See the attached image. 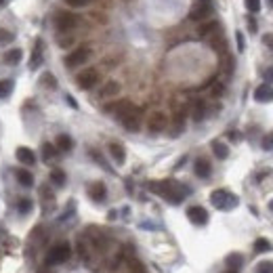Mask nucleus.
Returning <instances> with one entry per match:
<instances>
[{"mask_svg":"<svg viewBox=\"0 0 273 273\" xmlns=\"http://www.w3.org/2000/svg\"><path fill=\"white\" fill-rule=\"evenodd\" d=\"M212 151H214V156L219 160H227L229 158V147L223 141H212Z\"/></svg>","mask_w":273,"mask_h":273,"instance_id":"nucleus-22","label":"nucleus"},{"mask_svg":"<svg viewBox=\"0 0 273 273\" xmlns=\"http://www.w3.org/2000/svg\"><path fill=\"white\" fill-rule=\"evenodd\" d=\"M65 172H63L61 170V168H55V170L51 172V181H53V183L55 185H59V187H63V185H65Z\"/></svg>","mask_w":273,"mask_h":273,"instance_id":"nucleus-27","label":"nucleus"},{"mask_svg":"<svg viewBox=\"0 0 273 273\" xmlns=\"http://www.w3.org/2000/svg\"><path fill=\"white\" fill-rule=\"evenodd\" d=\"M187 219L191 221L193 225H206L208 212H206V208H202V206H189L187 208Z\"/></svg>","mask_w":273,"mask_h":273,"instance_id":"nucleus-10","label":"nucleus"},{"mask_svg":"<svg viewBox=\"0 0 273 273\" xmlns=\"http://www.w3.org/2000/svg\"><path fill=\"white\" fill-rule=\"evenodd\" d=\"M23 57V53L19 51V48H13V51H6L4 53V63H9V65H17Z\"/></svg>","mask_w":273,"mask_h":273,"instance_id":"nucleus-25","label":"nucleus"},{"mask_svg":"<svg viewBox=\"0 0 273 273\" xmlns=\"http://www.w3.org/2000/svg\"><path fill=\"white\" fill-rule=\"evenodd\" d=\"M42 63V40L38 38L36 42H34V51H32V59H30V67L36 69L38 65Z\"/></svg>","mask_w":273,"mask_h":273,"instance_id":"nucleus-19","label":"nucleus"},{"mask_svg":"<svg viewBox=\"0 0 273 273\" xmlns=\"http://www.w3.org/2000/svg\"><path fill=\"white\" fill-rule=\"evenodd\" d=\"M235 38H237V51H244V36H242V32H237L235 34Z\"/></svg>","mask_w":273,"mask_h":273,"instance_id":"nucleus-40","label":"nucleus"},{"mask_svg":"<svg viewBox=\"0 0 273 273\" xmlns=\"http://www.w3.org/2000/svg\"><path fill=\"white\" fill-rule=\"evenodd\" d=\"M263 149H273V132H269V135H265L263 139Z\"/></svg>","mask_w":273,"mask_h":273,"instance_id":"nucleus-37","label":"nucleus"},{"mask_svg":"<svg viewBox=\"0 0 273 273\" xmlns=\"http://www.w3.org/2000/svg\"><path fill=\"white\" fill-rule=\"evenodd\" d=\"M246 9L250 13H258L261 11V0H246Z\"/></svg>","mask_w":273,"mask_h":273,"instance_id":"nucleus-35","label":"nucleus"},{"mask_svg":"<svg viewBox=\"0 0 273 273\" xmlns=\"http://www.w3.org/2000/svg\"><path fill=\"white\" fill-rule=\"evenodd\" d=\"M69 256H72V246H69L67 242H59V244H55V246L48 250L44 263H46V267H55V265L67 263Z\"/></svg>","mask_w":273,"mask_h":273,"instance_id":"nucleus-2","label":"nucleus"},{"mask_svg":"<svg viewBox=\"0 0 273 273\" xmlns=\"http://www.w3.org/2000/svg\"><path fill=\"white\" fill-rule=\"evenodd\" d=\"M55 153H57V147H53L51 143H44V145H42V158H44L46 162L55 158Z\"/></svg>","mask_w":273,"mask_h":273,"instance_id":"nucleus-29","label":"nucleus"},{"mask_svg":"<svg viewBox=\"0 0 273 273\" xmlns=\"http://www.w3.org/2000/svg\"><path fill=\"white\" fill-rule=\"evenodd\" d=\"M88 195H90V200H95V202H103L105 195H107V189H105L101 181H95V183L88 185Z\"/></svg>","mask_w":273,"mask_h":273,"instance_id":"nucleus-12","label":"nucleus"},{"mask_svg":"<svg viewBox=\"0 0 273 273\" xmlns=\"http://www.w3.org/2000/svg\"><path fill=\"white\" fill-rule=\"evenodd\" d=\"M118 120L122 122V126L126 130H130V132H137L139 128H141V109L135 107V105H130L128 109L124 111V114L118 118Z\"/></svg>","mask_w":273,"mask_h":273,"instance_id":"nucleus-5","label":"nucleus"},{"mask_svg":"<svg viewBox=\"0 0 273 273\" xmlns=\"http://www.w3.org/2000/svg\"><path fill=\"white\" fill-rule=\"evenodd\" d=\"M90 55H93V48L86 46V44H82V46H78V48H74V51L65 57V67H69V69L80 67L82 63H86V61L90 59Z\"/></svg>","mask_w":273,"mask_h":273,"instance_id":"nucleus-4","label":"nucleus"},{"mask_svg":"<svg viewBox=\"0 0 273 273\" xmlns=\"http://www.w3.org/2000/svg\"><path fill=\"white\" fill-rule=\"evenodd\" d=\"M263 42H265V46H269L271 51H273V34H265V36H263Z\"/></svg>","mask_w":273,"mask_h":273,"instance_id":"nucleus-39","label":"nucleus"},{"mask_svg":"<svg viewBox=\"0 0 273 273\" xmlns=\"http://www.w3.org/2000/svg\"><path fill=\"white\" fill-rule=\"evenodd\" d=\"M15 158L19 160L21 164H25V166H32L34 162H36V153H34L30 147H17Z\"/></svg>","mask_w":273,"mask_h":273,"instance_id":"nucleus-13","label":"nucleus"},{"mask_svg":"<svg viewBox=\"0 0 273 273\" xmlns=\"http://www.w3.org/2000/svg\"><path fill=\"white\" fill-rule=\"evenodd\" d=\"M13 90V80H0V99H6Z\"/></svg>","mask_w":273,"mask_h":273,"instance_id":"nucleus-28","label":"nucleus"},{"mask_svg":"<svg viewBox=\"0 0 273 273\" xmlns=\"http://www.w3.org/2000/svg\"><path fill=\"white\" fill-rule=\"evenodd\" d=\"M269 210H271V212H273V200L269 202Z\"/></svg>","mask_w":273,"mask_h":273,"instance_id":"nucleus-43","label":"nucleus"},{"mask_svg":"<svg viewBox=\"0 0 273 273\" xmlns=\"http://www.w3.org/2000/svg\"><path fill=\"white\" fill-rule=\"evenodd\" d=\"M216 30H219V21L212 19V21H206V23H202L198 34H200V38H208L210 34H214Z\"/></svg>","mask_w":273,"mask_h":273,"instance_id":"nucleus-21","label":"nucleus"},{"mask_svg":"<svg viewBox=\"0 0 273 273\" xmlns=\"http://www.w3.org/2000/svg\"><path fill=\"white\" fill-rule=\"evenodd\" d=\"M78 23H80L78 15H74V13H69V11H59L57 15H55V25H57L59 32H69Z\"/></svg>","mask_w":273,"mask_h":273,"instance_id":"nucleus-8","label":"nucleus"},{"mask_svg":"<svg viewBox=\"0 0 273 273\" xmlns=\"http://www.w3.org/2000/svg\"><path fill=\"white\" fill-rule=\"evenodd\" d=\"M210 202H212V206L219 208V210H233L237 204H240L237 195L227 191V189H216V191H212Z\"/></svg>","mask_w":273,"mask_h":273,"instance_id":"nucleus-3","label":"nucleus"},{"mask_svg":"<svg viewBox=\"0 0 273 273\" xmlns=\"http://www.w3.org/2000/svg\"><path fill=\"white\" fill-rule=\"evenodd\" d=\"M72 147H74V141H72L69 135H59L57 137V149L59 151H69Z\"/></svg>","mask_w":273,"mask_h":273,"instance_id":"nucleus-26","label":"nucleus"},{"mask_svg":"<svg viewBox=\"0 0 273 273\" xmlns=\"http://www.w3.org/2000/svg\"><path fill=\"white\" fill-rule=\"evenodd\" d=\"M193 170H195V174H198L200 179H208L210 172H212V166H210V162L206 158H198L195 160V164H193Z\"/></svg>","mask_w":273,"mask_h":273,"instance_id":"nucleus-15","label":"nucleus"},{"mask_svg":"<svg viewBox=\"0 0 273 273\" xmlns=\"http://www.w3.org/2000/svg\"><path fill=\"white\" fill-rule=\"evenodd\" d=\"M2 2H6V0H0V4H2Z\"/></svg>","mask_w":273,"mask_h":273,"instance_id":"nucleus-46","label":"nucleus"},{"mask_svg":"<svg viewBox=\"0 0 273 273\" xmlns=\"http://www.w3.org/2000/svg\"><path fill=\"white\" fill-rule=\"evenodd\" d=\"M32 200H27V198H23V200H19V204H17V208H19V212L21 214H27L32 210Z\"/></svg>","mask_w":273,"mask_h":273,"instance_id":"nucleus-32","label":"nucleus"},{"mask_svg":"<svg viewBox=\"0 0 273 273\" xmlns=\"http://www.w3.org/2000/svg\"><path fill=\"white\" fill-rule=\"evenodd\" d=\"M254 99L258 101V103H271L273 101V86L271 84H261L256 90H254Z\"/></svg>","mask_w":273,"mask_h":273,"instance_id":"nucleus-11","label":"nucleus"},{"mask_svg":"<svg viewBox=\"0 0 273 273\" xmlns=\"http://www.w3.org/2000/svg\"><path fill=\"white\" fill-rule=\"evenodd\" d=\"M265 78H267V80H271V82H273V67H269L267 72H265Z\"/></svg>","mask_w":273,"mask_h":273,"instance_id":"nucleus-42","label":"nucleus"},{"mask_svg":"<svg viewBox=\"0 0 273 273\" xmlns=\"http://www.w3.org/2000/svg\"><path fill=\"white\" fill-rule=\"evenodd\" d=\"M40 273H42V271H40Z\"/></svg>","mask_w":273,"mask_h":273,"instance_id":"nucleus-47","label":"nucleus"},{"mask_svg":"<svg viewBox=\"0 0 273 273\" xmlns=\"http://www.w3.org/2000/svg\"><path fill=\"white\" fill-rule=\"evenodd\" d=\"M204 116H206V103L204 101H195L193 109H191V118L195 122H200V120H204Z\"/></svg>","mask_w":273,"mask_h":273,"instance_id":"nucleus-23","label":"nucleus"},{"mask_svg":"<svg viewBox=\"0 0 273 273\" xmlns=\"http://www.w3.org/2000/svg\"><path fill=\"white\" fill-rule=\"evenodd\" d=\"M9 42H13V34L9 30H4V27H0V46L9 44Z\"/></svg>","mask_w":273,"mask_h":273,"instance_id":"nucleus-34","label":"nucleus"},{"mask_svg":"<svg viewBox=\"0 0 273 273\" xmlns=\"http://www.w3.org/2000/svg\"><path fill=\"white\" fill-rule=\"evenodd\" d=\"M242 263H244V256H242V254H237V252H233V254H229V256H227V265H229L231 269H233V267H240Z\"/></svg>","mask_w":273,"mask_h":273,"instance_id":"nucleus-30","label":"nucleus"},{"mask_svg":"<svg viewBox=\"0 0 273 273\" xmlns=\"http://www.w3.org/2000/svg\"><path fill=\"white\" fill-rule=\"evenodd\" d=\"M183 130H185V111H183V109H179L177 114H174V120H172V132H170V135H172V137H177V135H181Z\"/></svg>","mask_w":273,"mask_h":273,"instance_id":"nucleus-18","label":"nucleus"},{"mask_svg":"<svg viewBox=\"0 0 273 273\" xmlns=\"http://www.w3.org/2000/svg\"><path fill=\"white\" fill-rule=\"evenodd\" d=\"M130 105H132L130 101H116V103L107 105V107H105V111H107V114H111V116H116V118H120L124 111L130 107Z\"/></svg>","mask_w":273,"mask_h":273,"instance_id":"nucleus-17","label":"nucleus"},{"mask_svg":"<svg viewBox=\"0 0 273 273\" xmlns=\"http://www.w3.org/2000/svg\"><path fill=\"white\" fill-rule=\"evenodd\" d=\"M225 273H237V271H235V269H229V271H225Z\"/></svg>","mask_w":273,"mask_h":273,"instance_id":"nucleus-44","label":"nucleus"},{"mask_svg":"<svg viewBox=\"0 0 273 273\" xmlns=\"http://www.w3.org/2000/svg\"><path fill=\"white\" fill-rule=\"evenodd\" d=\"M42 82H44V84H48V86H51V88H55V78H53L51 74H44V76H42Z\"/></svg>","mask_w":273,"mask_h":273,"instance_id":"nucleus-38","label":"nucleus"},{"mask_svg":"<svg viewBox=\"0 0 273 273\" xmlns=\"http://www.w3.org/2000/svg\"><path fill=\"white\" fill-rule=\"evenodd\" d=\"M256 273H273V261H263L256 265Z\"/></svg>","mask_w":273,"mask_h":273,"instance_id":"nucleus-33","label":"nucleus"},{"mask_svg":"<svg viewBox=\"0 0 273 273\" xmlns=\"http://www.w3.org/2000/svg\"><path fill=\"white\" fill-rule=\"evenodd\" d=\"M107 149H109V156L114 158V162H116L118 166H122V164L126 162V149H124L120 143H109Z\"/></svg>","mask_w":273,"mask_h":273,"instance_id":"nucleus-14","label":"nucleus"},{"mask_svg":"<svg viewBox=\"0 0 273 273\" xmlns=\"http://www.w3.org/2000/svg\"><path fill=\"white\" fill-rule=\"evenodd\" d=\"M118 93H120V84H118L116 80H109V82H105L101 86L99 97L101 99H111V97H116Z\"/></svg>","mask_w":273,"mask_h":273,"instance_id":"nucleus-16","label":"nucleus"},{"mask_svg":"<svg viewBox=\"0 0 273 273\" xmlns=\"http://www.w3.org/2000/svg\"><path fill=\"white\" fill-rule=\"evenodd\" d=\"M267 2H269V4H271V6H273V0H267Z\"/></svg>","mask_w":273,"mask_h":273,"instance_id":"nucleus-45","label":"nucleus"},{"mask_svg":"<svg viewBox=\"0 0 273 273\" xmlns=\"http://www.w3.org/2000/svg\"><path fill=\"white\" fill-rule=\"evenodd\" d=\"M212 11H214L212 0H198V2H193L191 11H189V19L191 21H204L212 15Z\"/></svg>","mask_w":273,"mask_h":273,"instance_id":"nucleus-6","label":"nucleus"},{"mask_svg":"<svg viewBox=\"0 0 273 273\" xmlns=\"http://www.w3.org/2000/svg\"><path fill=\"white\" fill-rule=\"evenodd\" d=\"M76 84L82 88V90H90L99 84V72L95 67H88V69H82V72L76 76Z\"/></svg>","mask_w":273,"mask_h":273,"instance_id":"nucleus-7","label":"nucleus"},{"mask_svg":"<svg viewBox=\"0 0 273 273\" xmlns=\"http://www.w3.org/2000/svg\"><path fill=\"white\" fill-rule=\"evenodd\" d=\"M90 0H65L67 6H76V9H82V6H88Z\"/></svg>","mask_w":273,"mask_h":273,"instance_id":"nucleus-36","label":"nucleus"},{"mask_svg":"<svg viewBox=\"0 0 273 273\" xmlns=\"http://www.w3.org/2000/svg\"><path fill=\"white\" fill-rule=\"evenodd\" d=\"M254 250H256V252H269V250H271L269 240H265V237H258V240L254 242Z\"/></svg>","mask_w":273,"mask_h":273,"instance_id":"nucleus-31","label":"nucleus"},{"mask_svg":"<svg viewBox=\"0 0 273 273\" xmlns=\"http://www.w3.org/2000/svg\"><path fill=\"white\" fill-rule=\"evenodd\" d=\"M126 273H147V269L141 261L130 258V261H126Z\"/></svg>","mask_w":273,"mask_h":273,"instance_id":"nucleus-24","label":"nucleus"},{"mask_svg":"<svg viewBox=\"0 0 273 273\" xmlns=\"http://www.w3.org/2000/svg\"><path fill=\"white\" fill-rule=\"evenodd\" d=\"M166 126H168V118L164 111H151L149 118H147V130L153 132V135L166 130Z\"/></svg>","mask_w":273,"mask_h":273,"instance_id":"nucleus-9","label":"nucleus"},{"mask_svg":"<svg viewBox=\"0 0 273 273\" xmlns=\"http://www.w3.org/2000/svg\"><path fill=\"white\" fill-rule=\"evenodd\" d=\"M248 27H250V32H256V21L252 17H248Z\"/></svg>","mask_w":273,"mask_h":273,"instance_id":"nucleus-41","label":"nucleus"},{"mask_svg":"<svg viewBox=\"0 0 273 273\" xmlns=\"http://www.w3.org/2000/svg\"><path fill=\"white\" fill-rule=\"evenodd\" d=\"M149 189L153 193H158L160 198L168 200L170 204H181L185 200V195L189 193V189L185 185L177 183L172 179H166V181H151L149 183Z\"/></svg>","mask_w":273,"mask_h":273,"instance_id":"nucleus-1","label":"nucleus"},{"mask_svg":"<svg viewBox=\"0 0 273 273\" xmlns=\"http://www.w3.org/2000/svg\"><path fill=\"white\" fill-rule=\"evenodd\" d=\"M15 177L19 181V185H23V187H32L34 185V174L30 170H25V168H19V170H15Z\"/></svg>","mask_w":273,"mask_h":273,"instance_id":"nucleus-20","label":"nucleus"}]
</instances>
